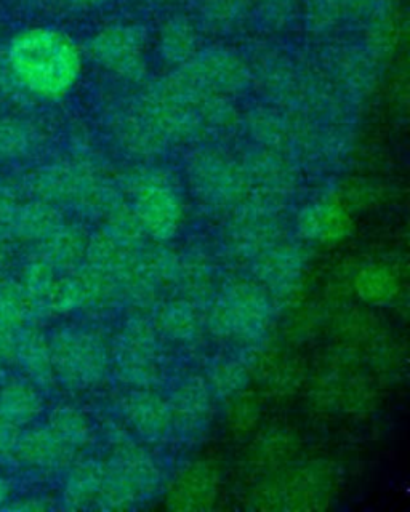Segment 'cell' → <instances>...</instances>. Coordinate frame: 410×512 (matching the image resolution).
<instances>
[{
  "mask_svg": "<svg viewBox=\"0 0 410 512\" xmlns=\"http://www.w3.org/2000/svg\"><path fill=\"white\" fill-rule=\"evenodd\" d=\"M13 456L29 466H45L55 456V442L49 432L28 431L18 437Z\"/></svg>",
  "mask_w": 410,
  "mask_h": 512,
  "instance_id": "cell-6",
  "label": "cell"
},
{
  "mask_svg": "<svg viewBox=\"0 0 410 512\" xmlns=\"http://www.w3.org/2000/svg\"><path fill=\"white\" fill-rule=\"evenodd\" d=\"M93 55L101 63H113L116 66L122 63H132L137 56V42L133 40L129 32H105L100 34L92 44Z\"/></svg>",
  "mask_w": 410,
  "mask_h": 512,
  "instance_id": "cell-4",
  "label": "cell"
},
{
  "mask_svg": "<svg viewBox=\"0 0 410 512\" xmlns=\"http://www.w3.org/2000/svg\"><path fill=\"white\" fill-rule=\"evenodd\" d=\"M15 340L17 336L0 335V376H4L7 367L15 360Z\"/></svg>",
  "mask_w": 410,
  "mask_h": 512,
  "instance_id": "cell-9",
  "label": "cell"
},
{
  "mask_svg": "<svg viewBox=\"0 0 410 512\" xmlns=\"http://www.w3.org/2000/svg\"><path fill=\"white\" fill-rule=\"evenodd\" d=\"M4 79H2V76H0V104H2V100H4Z\"/></svg>",
  "mask_w": 410,
  "mask_h": 512,
  "instance_id": "cell-12",
  "label": "cell"
},
{
  "mask_svg": "<svg viewBox=\"0 0 410 512\" xmlns=\"http://www.w3.org/2000/svg\"><path fill=\"white\" fill-rule=\"evenodd\" d=\"M5 74L36 100L68 95L82 71V56L71 37L58 29L34 26L17 32L4 52Z\"/></svg>",
  "mask_w": 410,
  "mask_h": 512,
  "instance_id": "cell-1",
  "label": "cell"
},
{
  "mask_svg": "<svg viewBox=\"0 0 410 512\" xmlns=\"http://www.w3.org/2000/svg\"><path fill=\"white\" fill-rule=\"evenodd\" d=\"M41 408L36 389L28 383H7L0 389V415L10 423L26 424L36 418Z\"/></svg>",
  "mask_w": 410,
  "mask_h": 512,
  "instance_id": "cell-2",
  "label": "cell"
},
{
  "mask_svg": "<svg viewBox=\"0 0 410 512\" xmlns=\"http://www.w3.org/2000/svg\"><path fill=\"white\" fill-rule=\"evenodd\" d=\"M15 360L25 368L34 380H42L47 375L49 360L45 357V349L41 340L31 330L20 328L15 340Z\"/></svg>",
  "mask_w": 410,
  "mask_h": 512,
  "instance_id": "cell-5",
  "label": "cell"
},
{
  "mask_svg": "<svg viewBox=\"0 0 410 512\" xmlns=\"http://www.w3.org/2000/svg\"><path fill=\"white\" fill-rule=\"evenodd\" d=\"M98 2H101V0H71V4L76 5V7H92Z\"/></svg>",
  "mask_w": 410,
  "mask_h": 512,
  "instance_id": "cell-11",
  "label": "cell"
},
{
  "mask_svg": "<svg viewBox=\"0 0 410 512\" xmlns=\"http://www.w3.org/2000/svg\"><path fill=\"white\" fill-rule=\"evenodd\" d=\"M10 488L9 484H7V480L4 477L0 476V508L7 503L9 500Z\"/></svg>",
  "mask_w": 410,
  "mask_h": 512,
  "instance_id": "cell-10",
  "label": "cell"
},
{
  "mask_svg": "<svg viewBox=\"0 0 410 512\" xmlns=\"http://www.w3.org/2000/svg\"><path fill=\"white\" fill-rule=\"evenodd\" d=\"M36 143V132L21 117H0V162H13L28 156Z\"/></svg>",
  "mask_w": 410,
  "mask_h": 512,
  "instance_id": "cell-3",
  "label": "cell"
},
{
  "mask_svg": "<svg viewBox=\"0 0 410 512\" xmlns=\"http://www.w3.org/2000/svg\"><path fill=\"white\" fill-rule=\"evenodd\" d=\"M18 437H20V426L10 423L0 415V460L13 458Z\"/></svg>",
  "mask_w": 410,
  "mask_h": 512,
  "instance_id": "cell-8",
  "label": "cell"
},
{
  "mask_svg": "<svg viewBox=\"0 0 410 512\" xmlns=\"http://www.w3.org/2000/svg\"><path fill=\"white\" fill-rule=\"evenodd\" d=\"M50 215L39 204L18 205L17 215L13 221L12 237L21 240L41 239L47 236Z\"/></svg>",
  "mask_w": 410,
  "mask_h": 512,
  "instance_id": "cell-7",
  "label": "cell"
}]
</instances>
